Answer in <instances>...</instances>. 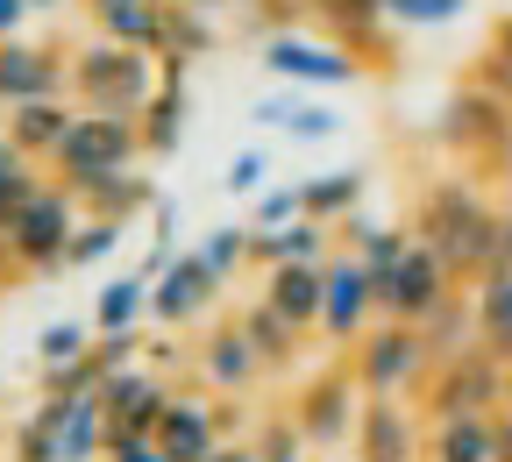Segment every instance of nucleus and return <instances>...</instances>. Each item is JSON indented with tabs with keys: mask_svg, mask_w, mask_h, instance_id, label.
<instances>
[{
	"mask_svg": "<svg viewBox=\"0 0 512 462\" xmlns=\"http://www.w3.org/2000/svg\"><path fill=\"white\" fill-rule=\"evenodd\" d=\"M470 8V0H384V15H392L399 29H448Z\"/></svg>",
	"mask_w": 512,
	"mask_h": 462,
	"instance_id": "obj_38",
	"label": "nucleus"
},
{
	"mask_svg": "<svg viewBox=\"0 0 512 462\" xmlns=\"http://www.w3.org/2000/svg\"><path fill=\"white\" fill-rule=\"evenodd\" d=\"M349 370L363 399H420V384L434 377V349L413 320H370L363 342L349 349Z\"/></svg>",
	"mask_w": 512,
	"mask_h": 462,
	"instance_id": "obj_3",
	"label": "nucleus"
},
{
	"mask_svg": "<svg viewBox=\"0 0 512 462\" xmlns=\"http://www.w3.org/2000/svg\"><path fill=\"white\" fill-rule=\"evenodd\" d=\"M249 235H256V228H235V221L200 235V256H207V271H214L221 285H235V278L249 271Z\"/></svg>",
	"mask_w": 512,
	"mask_h": 462,
	"instance_id": "obj_33",
	"label": "nucleus"
},
{
	"mask_svg": "<svg viewBox=\"0 0 512 462\" xmlns=\"http://www.w3.org/2000/svg\"><path fill=\"white\" fill-rule=\"evenodd\" d=\"M498 221H505V207H491L470 178H434L420 200H413V235H420L456 278H484V271H491Z\"/></svg>",
	"mask_w": 512,
	"mask_h": 462,
	"instance_id": "obj_1",
	"label": "nucleus"
},
{
	"mask_svg": "<svg viewBox=\"0 0 512 462\" xmlns=\"http://www.w3.org/2000/svg\"><path fill=\"white\" fill-rule=\"evenodd\" d=\"M100 384H107V370H100L93 356H79V363H50V370H43V391H64V399H93Z\"/></svg>",
	"mask_w": 512,
	"mask_h": 462,
	"instance_id": "obj_41",
	"label": "nucleus"
},
{
	"mask_svg": "<svg viewBox=\"0 0 512 462\" xmlns=\"http://www.w3.org/2000/svg\"><path fill=\"white\" fill-rule=\"evenodd\" d=\"M157 441L171 448V462H207L221 441H235V406H221V391H171Z\"/></svg>",
	"mask_w": 512,
	"mask_h": 462,
	"instance_id": "obj_14",
	"label": "nucleus"
},
{
	"mask_svg": "<svg viewBox=\"0 0 512 462\" xmlns=\"http://www.w3.org/2000/svg\"><path fill=\"white\" fill-rule=\"evenodd\" d=\"M491 427H498V462H512V406H498Z\"/></svg>",
	"mask_w": 512,
	"mask_h": 462,
	"instance_id": "obj_50",
	"label": "nucleus"
},
{
	"mask_svg": "<svg viewBox=\"0 0 512 462\" xmlns=\"http://www.w3.org/2000/svg\"><path fill=\"white\" fill-rule=\"evenodd\" d=\"M150 242H171V249H178V200H157V214H150Z\"/></svg>",
	"mask_w": 512,
	"mask_h": 462,
	"instance_id": "obj_46",
	"label": "nucleus"
},
{
	"mask_svg": "<svg viewBox=\"0 0 512 462\" xmlns=\"http://www.w3.org/2000/svg\"><path fill=\"white\" fill-rule=\"evenodd\" d=\"M207 462H256V448H249V441H221Z\"/></svg>",
	"mask_w": 512,
	"mask_h": 462,
	"instance_id": "obj_49",
	"label": "nucleus"
},
{
	"mask_svg": "<svg viewBox=\"0 0 512 462\" xmlns=\"http://www.w3.org/2000/svg\"><path fill=\"white\" fill-rule=\"evenodd\" d=\"M306 15L328 43L363 57V72H384L399 57V22L384 15V0H306Z\"/></svg>",
	"mask_w": 512,
	"mask_h": 462,
	"instance_id": "obj_12",
	"label": "nucleus"
},
{
	"mask_svg": "<svg viewBox=\"0 0 512 462\" xmlns=\"http://www.w3.org/2000/svg\"><path fill=\"white\" fill-rule=\"evenodd\" d=\"M299 214H306V178L271 185V192H256V200H249V228H292Z\"/></svg>",
	"mask_w": 512,
	"mask_h": 462,
	"instance_id": "obj_35",
	"label": "nucleus"
},
{
	"mask_svg": "<svg viewBox=\"0 0 512 462\" xmlns=\"http://www.w3.org/2000/svg\"><path fill=\"white\" fill-rule=\"evenodd\" d=\"M143 320H150V278L143 271H121V278L100 285V299H93L100 335H121V327H143Z\"/></svg>",
	"mask_w": 512,
	"mask_h": 462,
	"instance_id": "obj_28",
	"label": "nucleus"
},
{
	"mask_svg": "<svg viewBox=\"0 0 512 462\" xmlns=\"http://www.w3.org/2000/svg\"><path fill=\"white\" fill-rule=\"evenodd\" d=\"M363 192H370V178L349 164V171H320V178H306V221H328V228H342L349 214H363Z\"/></svg>",
	"mask_w": 512,
	"mask_h": 462,
	"instance_id": "obj_27",
	"label": "nucleus"
},
{
	"mask_svg": "<svg viewBox=\"0 0 512 462\" xmlns=\"http://www.w3.org/2000/svg\"><path fill=\"white\" fill-rule=\"evenodd\" d=\"M107 462H171V448H164L157 434H128V427H114V434H107Z\"/></svg>",
	"mask_w": 512,
	"mask_h": 462,
	"instance_id": "obj_43",
	"label": "nucleus"
},
{
	"mask_svg": "<svg viewBox=\"0 0 512 462\" xmlns=\"http://www.w3.org/2000/svg\"><path fill=\"white\" fill-rule=\"evenodd\" d=\"M93 342H100V327H86V320H50L43 335H36V363L50 370V363H79V356H93Z\"/></svg>",
	"mask_w": 512,
	"mask_h": 462,
	"instance_id": "obj_34",
	"label": "nucleus"
},
{
	"mask_svg": "<svg viewBox=\"0 0 512 462\" xmlns=\"http://www.w3.org/2000/svg\"><path fill=\"white\" fill-rule=\"evenodd\" d=\"M29 15H36V0H0V43L29 36Z\"/></svg>",
	"mask_w": 512,
	"mask_h": 462,
	"instance_id": "obj_45",
	"label": "nucleus"
},
{
	"mask_svg": "<svg viewBox=\"0 0 512 462\" xmlns=\"http://www.w3.org/2000/svg\"><path fill=\"white\" fill-rule=\"evenodd\" d=\"M100 406H107V420L128 427V434H157V420H164V406H171V384H164V370L136 363V370H114V377L100 384Z\"/></svg>",
	"mask_w": 512,
	"mask_h": 462,
	"instance_id": "obj_18",
	"label": "nucleus"
},
{
	"mask_svg": "<svg viewBox=\"0 0 512 462\" xmlns=\"http://www.w3.org/2000/svg\"><path fill=\"white\" fill-rule=\"evenodd\" d=\"M79 228H86L79 200L50 178L43 192H29V200L15 207V221L0 228V235L15 242V256H22L29 278H57V271H72V235H79Z\"/></svg>",
	"mask_w": 512,
	"mask_h": 462,
	"instance_id": "obj_5",
	"label": "nucleus"
},
{
	"mask_svg": "<svg viewBox=\"0 0 512 462\" xmlns=\"http://www.w3.org/2000/svg\"><path fill=\"white\" fill-rule=\"evenodd\" d=\"M264 299H271L292 327L320 335V306H328V271H320V263H278V271L264 278Z\"/></svg>",
	"mask_w": 512,
	"mask_h": 462,
	"instance_id": "obj_22",
	"label": "nucleus"
},
{
	"mask_svg": "<svg viewBox=\"0 0 512 462\" xmlns=\"http://www.w3.org/2000/svg\"><path fill=\"white\" fill-rule=\"evenodd\" d=\"M256 57H264V72L278 79V86H306V93H342V86H356L363 79V57H349L342 43H328V36H264L256 43Z\"/></svg>",
	"mask_w": 512,
	"mask_h": 462,
	"instance_id": "obj_9",
	"label": "nucleus"
},
{
	"mask_svg": "<svg viewBox=\"0 0 512 462\" xmlns=\"http://www.w3.org/2000/svg\"><path fill=\"white\" fill-rule=\"evenodd\" d=\"M8 462H64V441H57V427H50L43 413H29V420L15 427V441H8Z\"/></svg>",
	"mask_w": 512,
	"mask_h": 462,
	"instance_id": "obj_37",
	"label": "nucleus"
},
{
	"mask_svg": "<svg viewBox=\"0 0 512 462\" xmlns=\"http://www.w3.org/2000/svg\"><path fill=\"white\" fill-rule=\"evenodd\" d=\"M221 292H228V285L207 271V256H200V249H178V263L150 285V320H157V327H192L200 313H214Z\"/></svg>",
	"mask_w": 512,
	"mask_h": 462,
	"instance_id": "obj_16",
	"label": "nucleus"
},
{
	"mask_svg": "<svg viewBox=\"0 0 512 462\" xmlns=\"http://www.w3.org/2000/svg\"><path fill=\"white\" fill-rule=\"evenodd\" d=\"M249 448H256V462H306V455H313L292 413H271L264 427H256V441H249Z\"/></svg>",
	"mask_w": 512,
	"mask_h": 462,
	"instance_id": "obj_36",
	"label": "nucleus"
},
{
	"mask_svg": "<svg viewBox=\"0 0 512 462\" xmlns=\"http://www.w3.org/2000/svg\"><path fill=\"white\" fill-rule=\"evenodd\" d=\"M491 271H512V214L498 221V256H491Z\"/></svg>",
	"mask_w": 512,
	"mask_h": 462,
	"instance_id": "obj_48",
	"label": "nucleus"
},
{
	"mask_svg": "<svg viewBox=\"0 0 512 462\" xmlns=\"http://www.w3.org/2000/svg\"><path fill=\"white\" fill-rule=\"evenodd\" d=\"M29 271H22V256H15V242L8 235H0V285H22Z\"/></svg>",
	"mask_w": 512,
	"mask_h": 462,
	"instance_id": "obj_47",
	"label": "nucleus"
},
{
	"mask_svg": "<svg viewBox=\"0 0 512 462\" xmlns=\"http://www.w3.org/2000/svg\"><path fill=\"white\" fill-rule=\"evenodd\" d=\"M249 121L278 128V136H292V143H335L342 136V114L328 100H313L306 86H278L264 100H249Z\"/></svg>",
	"mask_w": 512,
	"mask_h": 462,
	"instance_id": "obj_19",
	"label": "nucleus"
},
{
	"mask_svg": "<svg viewBox=\"0 0 512 462\" xmlns=\"http://www.w3.org/2000/svg\"><path fill=\"white\" fill-rule=\"evenodd\" d=\"M420 335H427L434 363H448V356H463V349H477V299H470V292H456L448 306H434V313L420 320Z\"/></svg>",
	"mask_w": 512,
	"mask_h": 462,
	"instance_id": "obj_29",
	"label": "nucleus"
},
{
	"mask_svg": "<svg viewBox=\"0 0 512 462\" xmlns=\"http://www.w3.org/2000/svg\"><path fill=\"white\" fill-rule=\"evenodd\" d=\"M72 200H79V214H86V221H121V228H128L136 214H157L164 192H157L143 171H107V178H86Z\"/></svg>",
	"mask_w": 512,
	"mask_h": 462,
	"instance_id": "obj_20",
	"label": "nucleus"
},
{
	"mask_svg": "<svg viewBox=\"0 0 512 462\" xmlns=\"http://www.w3.org/2000/svg\"><path fill=\"white\" fill-rule=\"evenodd\" d=\"M79 121V100H29V107H8V143L36 164H50L64 150V136H72Z\"/></svg>",
	"mask_w": 512,
	"mask_h": 462,
	"instance_id": "obj_21",
	"label": "nucleus"
},
{
	"mask_svg": "<svg viewBox=\"0 0 512 462\" xmlns=\"http://www.w3.org/2000/svg\"><path fill=\"white\" fill-rule=\"evenodd\" d=\"M498 413H477V420H448V427H427V462H498Z\"/></svg>",
	"mask_w": 512,
	"mask_h": 462,
	"instance_id": "obj_25",
	"label": "nucleus"
},
{
	"mask_svg": "<svg viewBox=\"0 0 512 462\" xmlns=\"http://www.w3.org/2000/svg\"><path fill=\"white\" fill-rule=\"evenodd\" d=\"M157 93H164V64L150 50H128L114 36L72 50V100L86 114H143Z\"/></svg>",
	"mask_w": 512,
	"mask_h": 462,
	"instance_id": "obj_2",
	"label": "nucleus"
},
{
	"mask_svg": "<svg viewBox=\"0 0 512 462\" xmlns=\"http://www.w3.org/2000/svg\"><path fill=\"white\" fill-rule=\"evenodd\" d=\"M456 271H448V263L427 249V242H413L406 249V263H392V271H384L377 278V320H427L434 306H448V299H456Z\"/></svg>",
	"mask_w": 512,
	"mask_h": 462,
	"instance_id": "obj_13",
	"label": "nucleus"
},
{
	"mask_svg": "<svg viewBox=\"0 0 512 462\" xmlns=\"http://www.w3.org/2000/svg\"><path fill=\"white\" fill-rule=\"evenodd\" d=\"M320 271H328V306H320V342L328 349H356L363 342V327L377 320V271L356 256V249H335L328 263H320Z\"/></svg>",
	"mask_w": 512,
	"mask_h": 462,
	"instance_id": "obj_11",
	"label": "nucleus"
},
{
	"mask_svg": "<svg viewBox=\"0 0 512 462\" xmlns=\"http://www.w3.org/2000/svg\"><path fill=\"white\" fill-rule=\"evenodd\" d=\"M171 8H207V15H221V8H242V0H171Z\"/></svg>",
	"mask_w": 512,
	"mask_h": 462,
	"instance_id": "obj_51",
	"label": "nucleus"
},
{
	"mask_svg": "<svg viewBox=\"0 0 512 462\" xmlns=\"http://www.w3.org/2000/svg\"><path fill=\"white\" fill-rule=\"evenodd\" d=\"M356 413H363V384L349 370V356H335L328 370L299 377V399H292V420L306 434V448H349L356 441Z\"/></svg>",
	"mask_w": 512,
	"mask_h": 462,
	"instance_id": "obj_8",
	"label": "nucleus"
},
{
	"mask_svg": "<svg viewBox=\"0 0 512 462\" xmlns=\"http://www.w3.org/2000/svg\"><path fill=\"white\" fill-rule=\"evenodd\" d=\"M505 406H512V363H505Z\"/></svg>",
	"mask_w": 512,
	"mask_h": 462,
	"instance_id": "obj_54",
	"label": "nucleus"
},
{
	"mask_svg": "<svg viewBox=\"0 0 512 462\" xmlns=\"http://www.w3.org/2000/svg\"><path fill=\"white\" fill-rule=\"evenodd\" d=\"M143 349H150V342H143V327H121V335H100V342H93V363L114 377V370H136Z\"/></svg>",
	"mask_w": 512,
	"mask_h": 462,
	"instance_id": "obj_42",
	"label": "nucleus"
},
{
	"mask_svg": "<svg viewBox=\"0 0 512 462\" xmlns=\"http://www.w3.org/2000/svg\"><path fill=\"white\" fill-rule=\"evenodd\" d=\"M221 192H235V200H256V192H271V157H264V150H235L228 171H221Z\"/></svg>",
	"mask_w": 512,
	"mask_h": 462,
	"instance_id": "obj_39",
	"label": "nucleus"
},
{
	"mask_svg": "<svg viewBox=\"0 0 512 462\" xmlns=\"http://www.w3.org/2000/svg\"><path fill=\"white\" fill-rule=\"evenodd\" d=\"M235 320H242V335L256 342V356H264V370H271V377L299 370V349H306V327H292V320H285V313H278V306H271L264 292H256V299H249V306H242Z\"/></svg>",
	"mask_w": 512,
	"mask_h": 462,
	"instance_id": "obj_23",
	"label": "nucleus"
},
{
	"mask_svg": "<svg viewBox=\"0 0 512 462\" xmlns=\"http://www.w3.org/2000/svg\"><path fill=\"white\" fill-rule=\"evenodd\" d=\"M434 143H448L456 157H470L477 171H505L512 164V100L491 93L484 79L456 86V100H448L441 121H434Z\"/></svg>",
	"mask_w": 512,
	"mask_h": 462,
	"instance_id": "obj_6",
	"label": "nucleus"
},
{
	"mask_svg": "<svg viewBox=\"0 0 512 462\" xmlns=\"http://www.w3.org/2000/svg\"><path fill=\"white\" fill-rule=\"evenodd\" d=\"M221 50V22L207 15V8H164V50L157 57H214Z\"/></svg>",
	"mask_w": 512,
	"mask_h": 462,
	"instance_id": "obj_30",
	"label": "nucleus"
},
{
	"mask_svg": "<svg viewBox=\"0 0 512 462\" xmlns=\"http://www.w3.org/2000/svg\"><path fill=\"white\" fill-rule=\"evenodd\" d=\"M50 178H43V164L36 157H22L15 143H0V228L15 221V207L29 200V192H43Z\"/></svg>",
	"mask_w": 512,
	"mask_h": 462,
	"instance_id": "obj_32",
	"label": "nucleus"
},
{
	"mask_svg": "<svg viewBox=\"0 0 512 462\" xmlns=\"http://www.w3.org/2000/svg\"><path fill=\"white\" fill-rule=\"evenodd\" d=\"M356 462H427V427H420V399H363L356 413Z\"/></svg>",
	"mask_w": 512,
	"mask_h": 462,
	"instance_id": "obj_15",
	"label": "nucleus"
},
{
	"mask_svg": "<svg viewBox=\"0 0 512 462\" xmlns=\"http://www.w3.org/2000/svg\"><path fill=\"white\" fill-rule=\"evenodd\" d=\"M505 406V363L477 342L463 356L434 363V377L420 384V413L427 427H448V420H477V413H498Z\"/></svg>",
	"mask_w": 512,
	"mask_h": 462,
	"instance_id": "obj_7",
	"label": "nucleus"
},
{
	"mask_svg": "<svg viewBox=\"0 0 512 462\" xmlns=\"http://www.w3.org/2000/svg\"><path fill=\"white\" fill-rule=\"evenodd\" d=\"M121 221H86L79 235H72V271H93V263H107L114 249H121Z\"/></svg>",
	"mask_w": 512,
	"mask_h": 462,
	"instance_id": "obj_40",
	"label": "nucleus"
},
{
	"mask_svg": "<svg viewBox=\"0 0 512 462\" xmlns=\"http://www.w3.org/2000/svg\"><path fill=\"white\" fill-rule=\"evenodd\" d=\"M150 150H143V114H86L72 121V136H64V150L50 157V178L64 192H79L86 178H107V171H143Z\"/></svg>",
	"mask_w": 512,
	"mask_h": 462,
	"instance_id": "obj_4",
	"label": "nucleus"
},
{
	"mask_svg": "<svg viewBox=\"0 0 512 462\" xmlns=\"http://www.w3.org/2000/svg\"><path fill=\"white\" fill-rule=\"evenodd\" d=\"M72 8H86V15H93V8H107V0H72Z\"/></svg>",
	"mask_w": 512,
	"mask_h": 462,
	"instance_id": "obj_53",
	"label": "nucleus"
},
{
	"mask_svg": "<svg viewBox=\"0 0 512 462\" xmlns=\"http://www.w3.org/2000/svg\"><path fill=\"white\" fill-rule=\"evenodd\" d=\"M29 100H72V50L57 36H15L0 43V114Z\"/></svg>",
	"mask_w": 512,
	"mask_h": 462,
	"instance_id": "obj_10",
	"label": "nucleus"
},
{
	"mask_svg": "<svg viewBox=\"0 0 512 462\" xmlns=\"http://www.w3.org/2000/svg\"><path fill=\"white\" fill-rule=\"evenodd\" d=\"M470 299H477V342L498 363H512V271H484Z\"/></svg>",
	"mask_w": 512,
	"mask_h": 462,
	"instance_id": "obj_26",
	"label": "nucleus"
},
{
	"mask_svg": "<svg viewBox=\"0 0 512 462\" xmlns=\"http://www.w3.org/2000/svg\"><path fill=\"white\" fill-rule=\"evenodd\" d=\"M0 143H8V114H0Z\"/></svg>",
	"mask_w": 512,
	"mask_h": 462,
	"instance_id": "obj_55",
	"label": "nucleus"
},
{
	"mask_svg": "<svg viewBox=\"0 0 512 462\" xmlns=\"http://www.w3.org/2000/svg\"><path fill=\"white\" fill-rule=\"evenodd\" d=\"M192 370L207 377V391H221V399H242V391H256L271 370H264V356H256V342L242 335V320H221L214 335L192 349Z\"/></svg>",
	"mask_w": 512,
	"mask_h": 462,
	"instance_id": "obj_17",
	"label": "nucleus"
},
{
	"mask_svg": "<svg viewBox=\"0 0 512 462\" xmlns=\"http://www.w3.org/2000/svg\"><path fill=\"white\" fill-rule=\"evenodd\" d=\"M143 363H150V370H164V377H171V370L185 363V349H178V327H164V335H150V349H143Z\"/></svg>",
	"mask_w": 512,
	"mask_h": 462,
	"instance_id": "obj_44",
	"label": "nucleus"
},
{
	"mask_svg": "<svg viewBox=\"0 0 512 462\" xmlns=\"http://www.w3.org/2000/svg\"><path fill=\"white\" fill-rule=\"evenodd\" d=\"M185 114H192L185 93H157V100L143 107V150H150V157H178V150H185Z\"/></svg>",
	"mask_w": 512,
	"mask_h": 462,
	"instance_id": "obj_31",
	"label": "nucleus"
},
{
	"mask_svg": "<svg viewBox=\"0 0 512 462\" xmlns=\"http://www.w3.org/2000/svg\"><path fill=\"white\" fill-rule=\"evenodd\" d=\"M43 8H72V0H36V15H43Z\"/></svg>",
	"mask_w": 512,
	"mask_h": 462,
	"instance_id": "obj_52",
	"label": "nucleus"
},
{
	"mask_svg": "<svg viewBox=\"0 0 512 462\" xmlns=\"http://www.w3.org/2000/svg\"><path fill=\"white\" fill-rule=\"evenodd\" d=\"M164 8L171 0H107V8H93V36H114L128 50H164Z\"/></svg>",
	"mask_w": 512,
	"mask_h": 462,
	"instance_id": "obj_24",
	"label": "nucleus"
}]
</instances>
